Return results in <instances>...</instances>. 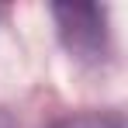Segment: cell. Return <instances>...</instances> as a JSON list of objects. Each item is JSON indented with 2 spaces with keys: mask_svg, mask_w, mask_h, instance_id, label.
Instances as JSON below:
<instances>
[{
  "mask_svg": "<svg viewBox=\"0 0 128 128\" xmlns=\"http://www.w3.org/2000/svg\"><path fill=\"white\" fill-rule=\"evenodd\" d=\"M62 128H107L104 121H90V118H80V121H69V125H62ZM118 128V125H114Z\"/></svg>",
  "mask_w": 128,
  "mask_h": 128,
  "instance_id": "obj_1",
  "label": "cell"
},
{
  "mask_svg": "<svg viewBox=\"0 0 128 128\" xmlns=\"http://www.w3.org/2000/svg\"><path fill=\"white\" fill-rule=\"evenodd\" d=\"M0 128H14V125H10V118H7V114H0Z\"/></svg>",
  "mask_w": 128,
  "mask_h": 128,
  "instance_id": "obj_2",
  "label": "cell"
}]
</instances>
